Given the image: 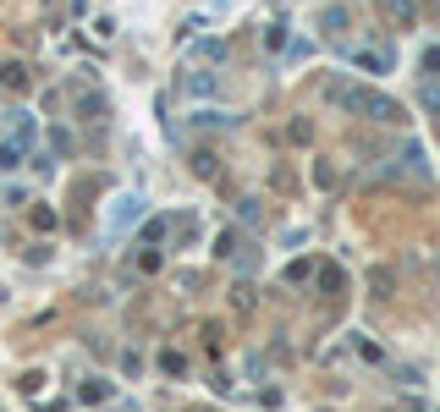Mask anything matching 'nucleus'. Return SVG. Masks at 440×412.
Returning <instances> with one entry per match:
<instances>
[{"instance_id": "1", "label": "nucleus", "mask_w": 440, "mask_h": 412, "mask_svg": "<svg viewBox=\"0 0 440 412\" xmlns=\"http://www.w3.org/2000/svg\"><path fill=\"white\" fill-rule=\"evenodd\" d=\"M341 99L353 104V110H369L375 121H402V110L391 99H380V94H363V88H353V94H341Z\"/></svg>"}, {"instance_id": "2", "label": "nucleus", "mask_w": 440, "mask_h": 412, "mask_svg": "<svg viewBox=\"0 0 440 412\" xmlns=\"http://www.w3.org/2000/svg\"><path fill=\"white\" fill-rule=\"evenodd\" d=\"M138 215H144V198H116V209H110V231H127Z\"/></svg>"}, {"instance_id": "3", "label": "nucleus", "mask_w": 440, "mask_h": 412, "mask_svg": "<svg viewBox=\"0 0 440 412\" xmlns=\"http://www.w3.org/2000/svg\"><path fill=\"white\" fill-rule=\"evenodd\" d=\"M17 165V143H0V170H11Z\"/></svg>"}]
</instances>
